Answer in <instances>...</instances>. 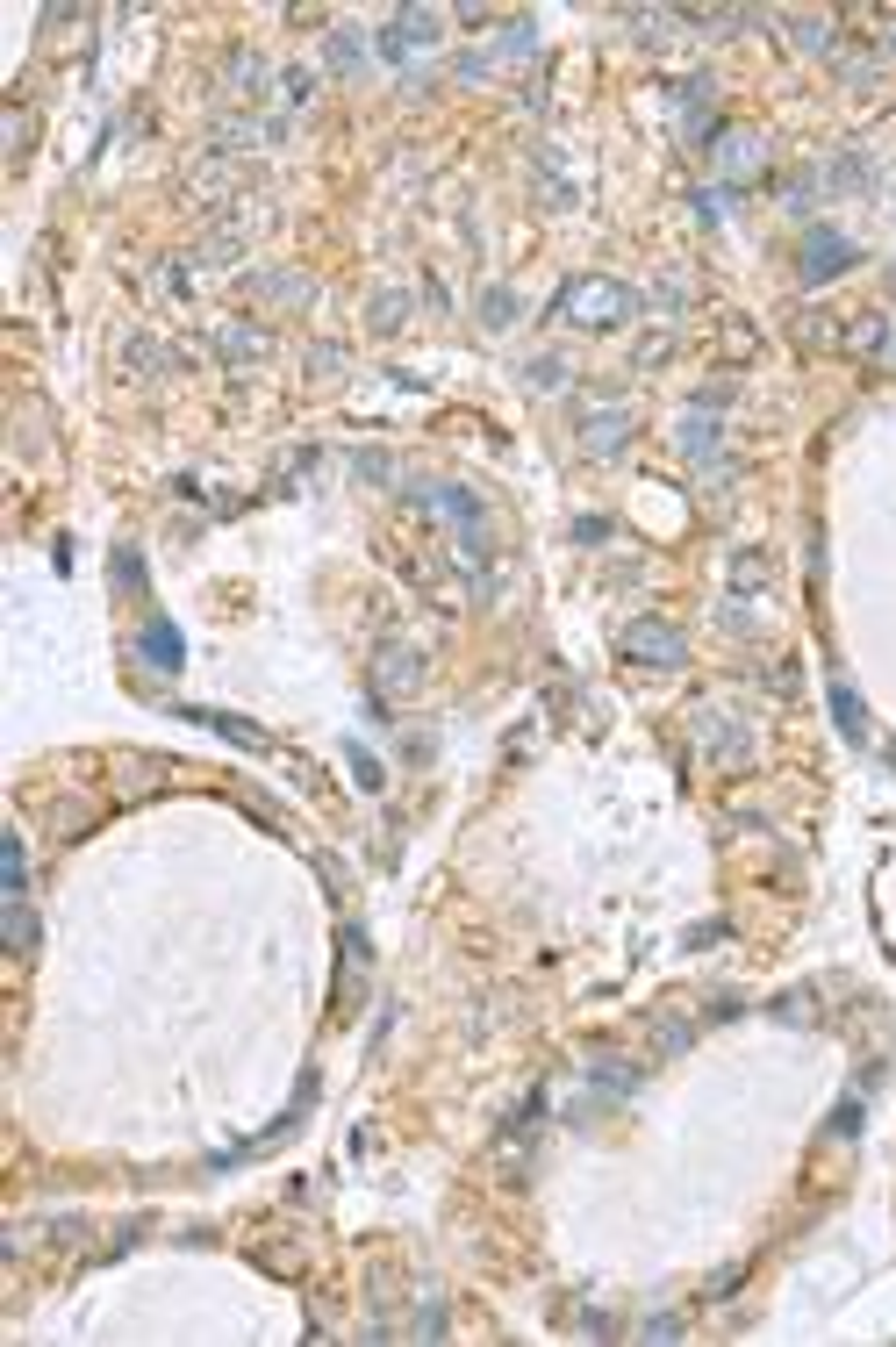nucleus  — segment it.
Returning a JSON list of instances; mask_svg holds the SVG:
<instances>
[{
	"instance_id": "obj_7",
	"label": "nucleus",
	"mask_w": 896,
	"mask_h": 1347,
	"mask_svg": "<svg viewBox=\"0 0 896 1347\" xmlns=\"http://www.w3.org/2000/svg\"><path fill=\"white\" fill-rule=\"evenodd\" d=\"M144 660L179 667V631H172V624H144Z\"/></svg>"
},
{
	"instance_id": "obj_2",
	"label": "nucleus",
	"mask_w": 896,
	"mask_h": 1347,
	"mask_svg": "<svg viewBox=\"0 0 896 1347\" xmlns=\"http://www.w3.org/2000/svg\"><path fill=\"white\" fill-rule=\"evenodd\" d=\"M624 652H631V660H653V667H682V660H689L682 631L660 624V616H638V624L624 631Z\"/></svg>"
},
{
	"instance_id": "obj_3",
	"label": "nucleus",
	"mask_w": 896,
	"mask_h": 1347,
	"mask_svg": "<svg viewBox=\"0 0 896 1347\" xmlns=\"http://www.w3.org/2000/svg\"><path fill=\"white\" fill-rule=\"evenodd\" d=\"M839 266H854V244H847L832 223H818V230L803 237V280H832Z\"/></svg>"
},
{
	"instance_id": "obj_10",
	"label": "nucleus",
	"mask_w": 896,
	"mask_h": 1347,
	"mask_svg": "<svg viewBox=\"0 0 896 1347\" xmlns=\"http://www.w3.org/2000/svg\"><path fill=\"white\" fill-rule=\"evenodd\" d=\"M280 94H288V108H301V101L316 94V79H308V72H288V79H280Z\"/></svg>"
},
{
	"instance_id": "obj_8",
	"label": "nucleus",
	"mask_w": 896,
	"mask_h": 1347,
	"mask_svg": "<svg viewBox=\"0 0 896 1347\" xmlns=\"http://www.w3.org/2000/svg\"><path fill=\"white\" fill-rule=\"evenodd\" d=\"M624 431H631V416H596V424H589V445H596V451H617V438H624Z\"/></svg>"
},
{
	"instance_id": "obj_5",
	"label": "nucleus",
	"mask_w": 896,
	"mask_h": 1347,
	"mask_svg": "<svg viewBox=\"0 0 896 1347\" xmlns=\"http://www.w3.org/2000/svg\"><path fill=\"white\" fill-rule=\"evenodd\" d=\"M718 172H725V179H753V172H760V137L725 130V137H718Z\"/></svg>"
},
{
	"instance_id": "obj_4",
	"label": "nucleus",
	"mask_w": 896,
	"mask_h": 1347,
	"mask_svg": "<svg viewBox=\"0 0 896 1347\" xmlns=\"http://www.w3.org/2000/svg\"><path fill=\"white\" fill-rule=\"evenodd\" d=\"M431 36H438V7H409L388 29V58H417V50H431Z\"/></svg>"
},
{
	"instance_id": "obj_11",
	"label": "nucleus",
	"mask_w": 896,
	"mask_h": 1347,
	"mask_svg": "<svg viewBox=\"0 0 896 1347\" xmlns=\"http://www.w3.org/2000/svg\"><path fill=\"white\" fill-rule=\"evenodd\" d=\"M330 58H337V65H359V36H330Z\"/></svg>"
},
{
	"instance_id": "obj_1",
	"label": "nucleus",
	"mask_w": 896,
	"mask_h": 1347,
	"mask_svg": "<svg viewBox=\"0 0 896 1347\" xmlns=\"http://www.w3.org/2000/svg\"><path fill=\"white\" fill-rule=\"evenodd\" d=\"M631 308H638V295H631V288H617V280H596V273H589V280H574L567 295L553 301V315H560V323H574V330H617Z\"/></svg>"
},
{
	"instance_id": "obj_9",
	"label": "nucleus",
	"mask_w": 896,
	"mask_h": 1347,
	"mask_svg": "<svg viewBox=\"0 0 896 1347\" xmlns=\"http://www.w3.org/2000/svg\"><path fill=\"white\" fill-rule=\"evenodd\" d=\"M682 445H689L696 459H703V451L718 445V431H710V424H682Z\"/></svg>"
},
{
	"instance_id": "obj_6",
	"label": "nucleus",
	"mask_w": 896,
	"mask_h": 1347,
	"mask_svg": "<svg viewBox=\"0 0 896 1347\" xmlns=\"http://www.w3.org/2000/svg\"><path fill=\"white\" fill-rule=\"evenodd\" d=\"M832 717H839V732H847V739H868V717H861V696H854L847 681H832Z\"/></svg>"
}]
</instances>
